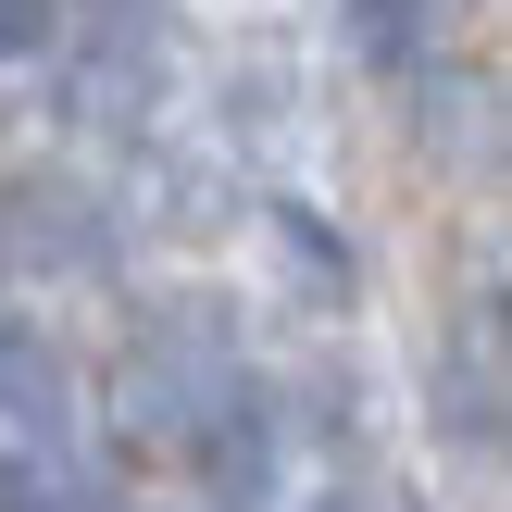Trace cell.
Wrapping results in <instances>:
<instances>
[{
	"label": "cell",
	"mask_w": 512,
	"mask_h": 512,
	"mask_svg": "<svg viewBox=\"0 0 512 512\" xmlns=\"http://www.w3.org/2000/svg\"><path fill=\"white\" fill-rule=\"evenodd\" d=\"M238 400H250V363H238V338H225V313L213 300H175V313L138 338V375H125L138 438H213Z\"/></svg>",
	"instance_id": "obj_1"
},
{
	"label": "cell",
	"mask_w": 512,
	"mask_h": 512,
	"mask_svg": "<svg viewBox=\"0 0 512 512\" xmlns=\"http://www.w3.org/2000/svg\"><path fill=\"white\" fill-rule=\"evenodd\" d=\"M150 100H163V25H100L88 50H75V113L88 125H138Z\"/></svg>",
	"instance_id": "obj_2"
},
{
	"label": "cell",
	"mask_w": 512,
	"mask_h": 512,
	"mask_svg": "<svg viewBox=\"0 0 512 512\" xmlns=\"http://www.w3.org/2000/svg\"><path fill=\"white\" fill-rule=\"evenodd\" d=\"M63 413H75L63 350H50L38 325H13V313H0V438H13V450H50V438H63Z\"/></svg>",
	"instance_id": "obj_3"
},
{
	"label": "cell",
	"mask_w": 512,
	"mask_h": 512,
	"mask_svg": "<svg viewBox=\"0 0 512 512\" xmlns=\"http://www.w3.org/2000/svg\"><path fill=\"white\" fill-rule=\"evenodd\" d=\"M13 225H25V250H38V263H63V275H100V263H113V225H100L88 188H25Z\"/></svg>",
	"instance_id": "obj_4"
},
{
	"label": "cell",
	"mask_w": 512,
	"mask_h": 512,
	"mask_svg": "<svg viewBox=\"0 0 512 512\" xmlns=\"http://www.w3.org/2000/svg\"><path fill=\"white\" fill-rule=\"evenodd\" d=\"M338 25H350V50L363 63H425V38H438V0H338Z\"/></svg>",
	"instance_id": "obj_5"
},
{
	"label": "cell",
	"mask_w": 512,
	"mask_h": 512,
	"mask_svg": "<svg viewBox=\"0 0 512 512\" xmlns=\"http://www.w3.org/2000/svg\"><path fill=\"white\" fill-rule=\"evenodd\" d=\"M275 238H288V263H300V288H313V300H338V288H350V263H338V238H325L313 213H275Z\"/></svg>",
	"instance_id": "obj_6"
},
{
	"label": "cell",
	"mask_w": 512,
	"mask_h": 512,
	"mask_svg": "<svg viewBox=\"0 0 512 512\" xmlns=\"http://www.w3.org/2000/svg\"><path fill=\"white\" fill-rule=\"evenodd\" d=\"M0 50H50V0H0Z\"/></svg>",
	"instance_id": "obj_7"
},
{
	"label": "cell",
	"mask_w": 512,
	"mask_h": 512,
	"mask_svg": "<svg viewBox=\"0 0 512 512\" xmlns=\"http://www.w3.org/2000/svg\"><path fill=\"white\" fill-rule=\"evenodd\" d=\"M25 512H113V500H25Z\"/></svg>",
	"instance_id": "obj_8"
}]
</instances>
